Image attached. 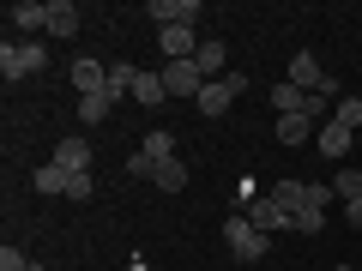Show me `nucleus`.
I'll return each instance as SVG.
<instances>
[{
    "label": "nucleus",
    "instance_id": "nucleus-9",
    "mask_svg": "<svg viewBox=\"0 0 362 271\" xmlns=\"http://www.w3.org/2000/svg\"><path fill=\"white\" fill-rule=\"evenodd\" d=\"M199 42H206V37H199L194 25H175V30H157V49H163V61H194V54H199Z\"/></svg>",
    "mask_w": 362,
    "mask_h": 271
},
{
    "label": "nucleus",
    "instance_id": "nucleus-17",
    "mask_svg": "<svg viewBox=\"0 0 362 271\" xmlns=\"http://www.w3.org/2000/svg\"><path fill=\"white\" fill-rule=\"evenodd\" d=\"M314 145H320V151H326V157L338 163V157H350V127H338V121H326V127H320V139H314Z\"/></svg>",
    "mask_w": 362,
    "mask_h": 271
},
{
    "label": "nucleus",
    "instance_id": "nucleus-14",
    "mask_svg": "<svg viewBox=\"0 0 362 271\" xmlns=\"http://www.w3.org/2000/svg\"><path fill=\"white\" fill-rule=\"evenodd\" d=\"M49 37H78V6L73 0H49Z\"/></svg>",
    "mask_w": 362,
    "mask_h": 271
},
{
    "label": "nucleus",
    "instance_id": "nucleus-26",
    "mask_svg": "<svg viewBox=\"0 0 362 271\" xmlns=\"http://www.w3.org/2000/svg\"><path fill=\"white\" fill-rule=\"evenodd\" d=\"M332 121H338V127H350V133H356V127H362V97H338Z\"/></svg>",
    "mask_w": 362,
    "mask_h": 271
},
{
    "label": "nucleus",
    "instance_id": "nucleus-27",
    "mask_svg": "<svg viewBox=\"0 0 362 271\" xmlns=\"http://www.w3.org/2000/svg\"><path fill=\"white\" fill-rule=\"evenodd\" d=\"M90 193H97V181H90V175H66V199H78V205H85Z\"/></svg>",
    "mask_w": 362,
    "mask_h": 271
},
{
    "label": "nucleus",
    "instance_id": "nucleus-24",
    "mask_svg": "<svg viewBox=\"0 0 362 271\" xmlns=\"http://www.w3.org/2000/svg\"><path fill=\"white\" fill-rule=\"evenodd\" d=\"M0 271H49V265H42V259H30V253H18V247L6 241V247H0Z\"/></svg>",
    "mask_w": 362,
    "mask_h": 271
},
{
    "label": "nucleus",
    "instance_id": "nucleus-18",
    "mask_svg": "<svg viewBox=\"0 0 362 271\" xmlns=\"http://www.w3.org/2000/svg\"><path fill=\"white\" fill-rule=\"evenodd\" d=\"M151 181L163 187V193H181V187H187V169H181L175 157H163V163H151Z\"/></svg>",
    "mask_w": 362,
    "mask_h": 271
},
{
    "label": "nucleus",
    "instance_id": "nucleus-3",
    "mask_svg": "<svg viewBox=\"0 0 362 271\" xmlns=\"http://www.w3.org/2000/svg\"><path fill=\"white\" fill-rule=\"evenodd\" d=\"M242 90H247V73H223V78H211V85L199 90L194 103H199V115H206V121H218V115H230V103L242 97Z\"/></svg>",
    "mask_w": 362,
    "mask_h": 271
},
{
    "label": "nucleus",
    "instance_id": "nucleus-28",
    "mask_svg": "<svg viewBox=\"0 0 362 271\" xmlns=\"http://www.w3.org/2000/svg\"><path fill=\"white\" fill-rule=\"evenodd\" d=\"M326 229V211H296V235H320Z\"/></svg>",
    "mask_w": 362,
    "mask_h": 271
},
{
    "label": "nucleus",
    "instance_id": "nucleus-6",
    "mask_svg": "<svg viewBox=\"0 0 362 271\" xmlns=\"http://www.w3.org/2000/svg\"><path fill=\"white\" fill-rule=\"evenodd\" d=\"M157 73H163V90H169V97H199V90H206L199 61H169V66H157Z\"/></svg>",
    "mask_w": 362,
    "mask_h": 271
},
{
    "label": "nucleus",
    "instance_id": "nucleus-20",
    "mask_svg": "<svg viewBox=\"0 0 362 271\" xmlns=\"http://www.w3.org/2000/svg\"><path fill=\"white\" fill-rule=\"evenodd\" d=\"M109 109H115V97H109V90H97V97H78V121H85V127L109 121Z\"/></svg>",
    "mask_w": 362,
    "mask_h": 271
},
{
    "label": "nucleus",
    "instance_id": "nucleus-21",
    "mask_svg": "<svg viewBox=\"0 0 362 271\" xmlns=\"http://www.w3.org/2000/svg\"><path fill=\"white\" fill-rule=\"evenodd\" d=\"M133 78H139V66H127V61H109V97H133Z\"/></svg>",
    "mask_w": 362,
    "mask_h": 271
},
{
    "label": "nucleus",
    "instance_id": "nucleus-8",
    "mask_svg": "<svg viewBox=\"0 0 362 271\" xmlns=\"http://www.w3.org/2000/svg\"><path fill=\"white\" fill-rule=\"evenodd\" d=\"M290 85H296V90H308V97H314V90H326V97H338V85H332V78H326V66L314 61L308 49H302L296 61H290Z\"/></svg>",
    "mask_w": 362,
    "mask_h": 271
},
{
    "label": "nucleus",
    "instance_id": "nucleus-2",
    "mask_svg": "<svg viewBox=\"0 0 362 271\" xmlns=\"http://www.w3.org/2000/svg\"><path fill=\"white\" fill-rule=\"evenodd\" d=\"M42 66H49V49H42V42H6V49H0V73H6V85L37 78Z\"/></svg>",
    "mask_w": 362,
    "mask_h": 271
},
{
    "label": "nucleus",
    "instance_id": "nucleus-23",
    "mask_svg": "<svg viewBox=\"0 0 362 271\" xmlns=\"http://www.w3.org/2000/svg\"><path fill=\"white\" fill-rule=\"evenodd\" d=\"M30 187H37V193H66V169L61 163H42L37 175H30Z\"/></svg>",
    "mask_w": 362,
    "mask_h": 271
},
{
    "label": "nucleus",
    "instance_id": "nucleus-13",
    "mask_svg": "<svg viewBox=\"0 0 362 271\" xmlns=\"http://www.w3.org/2000/svg\"><path fill=\"white\" fill-rule=\"evenodd\" d=\"M6 18H13V30H49V0H18Z\"/></svg>",
    "mask_w": 362,
    "mask_h": 271
},
{
    "label": "nucleus",
    "instance_id": "nucleus-29",
    "mask_svg": "<svg viewBox=\"0 0 362 271\" xmlns=\"http://www.w3.org/2000/svg\"><path fill=\"white\" fill-rule=\"evenodd\" d=\"M344 217H350V229H362V199H350V211H344Z\"/></svg>",
    "mask_w": 362,
    "mask_h": 271
},
{
    "label": "nucleus",
    "instance_id": "nucleus-19",
    "mask_svg": "<svg viewBox=\"0 0 362 271\" xmlns=\"http://www.w3.org/2000/svg\"><path fill=\"white\" fill-rule=\"evenodd\" d=\"M302 103H308V90H296L284 78V85H272V109H278V115H302Z\"/></svg>",
    "mask_w": 362,
    "mask_h": 271
},
{
    "label": "nucleus",
    "instance_id": "nucleus-4",
    "mask_svg": "<svg viewBox=\"0 0 362 271\" xmlns=\"http://www.w3.org/2000/svg\"><path fill=\"white\" fill-rule=\"evenodd\" d=\"M223 247H230L235 259H247V265H254V259H266V229H254V223L235 211V217H223Z\"/></svg>",
    "mask_w": 362,
    "mask_h": 271
},
{
    "label": "nucleus",
    "instance_id": "nucleus-12",
    "mask_svg": "<svg viewBox=\"0 0 362 271\" xmlns=\"http://www.w3.org/2000/svg\"><path fill=\"white\" fill-rule=\"evenodd\" d=\"M308 139H320L314 115H278V145H308Z\"/></svg>",
    "mask_w": 362,
    "mask_h": 271
},
{
    "label": "nucleus",
    "instance_id": "nucleus-7",
    "mask_svg": "<svg viewBox=\"0 0 362 271\" xmlns=\"http://www.w3.org/2000/svg\"><path fill=\"white\" fill-rule=\"evenodd\" d=\"M254 229H266V235H278V229H296V217H290V205L284 199H272V193H259L254 199V211H242Z\"/></svg>",
    "mask_w": 362,
    "mask_h": 271
},
{
    "label": "nucleus",
    "instance_id": "nucleus-30",
    "mask_svg": "<svg viewBox=\"0 0 362 271\" xmlns=\"http://www.w3.org/2000/svg\"><path fill=\"white\" fill-rule=\"evenodd\" d=\"M127 271H151V265H145V259H133V265H127Z\"/></svg>",
    "mask_w": 362,
    "mask_h": 271
},
{
    "label": "nucleus",
    "instance_id": "nucleus-16",
    "mask_svg": "<svg viewBox=\"0 0 362 271\" xmlns=\"http://www.w3.org/2000/svg\"><path fill=\"white\" fill-rule=\"evenodd\" d=\"M194 61H199V73H206V85H211V78H223V61H230V49H223L218 37H206V42H199V54H194Z\"/></svg>",
    "mask_w": 362,
    "mask_h": 271
},
{
    "label": "nucleus",
    "instance_id": "nucleus-1",
    "mask_svg": "<svg viewBox=\"0 0 362 271\" xmlns=\"http://www.w3.org/2000/svg\"><path fill=\"white\" fill-rule=\"evenodd\" d=\"M272 199H284L290 217H296V211H326L338 193L326 187V181H278V187H272Z\"/></svg>",
    "mask_w": 362,
    "mask_h": 271
},
{
    "label": "nucleus",
    "instance_id": "nucleus-11",
    "mask_svg": "<svg viewBox=\"0 0 362 271\" xmlns=\"http://www.w3.org/2000/svg\"><path fill=\"white\" fill-rule=\"evenodd\" d=\"M151 18H157V30L194 25V18H199V0H151Z\"/></svg>",
    "mask_w": 362,
    "mask_h": 271
},
{
    "label": "nucleus",
    "instance_id": "nucleus-22",
    "mask_svg": "<svg viewBox=\"0 0 362 271\" xmlns=\"http://www.w3.org/2000/svg\"><path fill=\"white\" fill-rule=\"evenodd\" d=\"M139 151L151 157V163H163V157H175V133H169V127H151V133H145V145H139Z\"/></svg>",
    "mask_w": 362,
    "mask_h": 271
},
{
    "label": "nucleus",
    "instance_id": "nucleus-15",
    "mask_svg": "<svg viewBox=\"0 0 362 271\" xmlns=\"http://www.w3.org/2000/svg\"><path fill=\"white\" fill-rule=\"evenodd\" d=\"M133 103H145V109L169 103V90H163V73H145V66H139V78H133Z\"/></svg>",
    "mask_w": 362,
    "mask_h": 271
},
{
    "label": "nucleus",
    "instance_id": "nucleus-10",
    "mask_svg": "<svg viewBox=\"0 0 362 271\" xmlns=\"http://www.w3.org/2000/svg\"><path fill=\"white\" fill-rule=\"evenodd\" d=\"M54 163H61L66 175H90V139H78V133H66V139L54 145Z\"/></svg>",
    "mask_w": 362,
    "mask_h": 271
},
{
    "label": "nucleus",
    "instance_id": "nucleus-5",
    "mask_svg": "<svg viewBox=\"0 0 362 271\" xmlns=\"http://www.w3.org/2000/svg\"><path fill=\"white\" fill-rule=\"evenodd\" d=\"M66 78H73V90H78V97H97V90H109V66L97 61V54H73Z\"/></svg>",
    "mask_w": 362,
    "mask_h": 271
},
{
    "label": "nucleus",
    "instance_id": "nucleus-25",
    "mask_svg": "<svg viewBox=\"0 0 362 271\" xmlns=\"http://www.w3.org/2000/svg\"><path fill=\"white\" fill-rule=\"evenodd\" d=\"M332 193L344 199V205H350V199H362V169H338V181H332Z\"/></svg>",
    "mask_w": 362,
    "mask_h": 271
}]
</instances>
